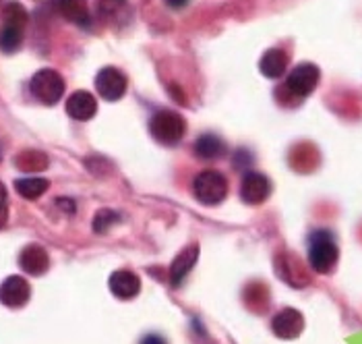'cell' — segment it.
<instances>
[{"label": "cell", "mask_w": 362, "mask_h": 344, "mask_svg": "<svg viewBox=\"0 0 362 344\" xmlns=\"http://www.w3.org/2000/svg\"><path fill=\"white\" fill-rule=\"evenodd\" d=\"M339 258L334 234L329 230H315L308 241V263L319 274H329Z\"/></svg>", "instance_id": "cell-1"}, {"label": "cell", "mask_w": 362, "mask_h": 344, "mask_svg": "<svg viewBox=\"0 0 362 344\" xmlns=\"http://www.w3.org/2000/svg\"><path fill=\"white\" fill-rule=\"evenodd\" d=\"M185 131H187L185 118L174 110H160L149 120L151 137L162 145L172 147V145L180 144V139L185 137Z\"/></svg>", "instance_id": "cell-2"}, {"label": "cell", "mask_w": 362, "mask_h": 344, "mask_svg": "<svg viewBox=\"0 0 362 344\" xmlns=\"http://www.w3.org/2000/svg\"><path fill=\"white\" fill-rule=\"evenodd\" d=\"M193 193L205 205H218L228 195V178L218 171H203L193 183Z\"/></svg>", "instance_id": "cell-3"}, {"label": "cell", "mask_w": 362, "mask_h": 344, "mask_svg": "<svg viewBox=\"0 0 362 344\" xmlns=\"http://www.w3.org/2000/svg\"><path fill=\"white\" fill-rule=\"evenodd\" d=\"M29 89L42 104L52 106L64 93V79L60 77V73H56L54 69H42L31 77Z\"/></svg>", "instance_id": "cell-4"}, {"label": "cell", "mask_w": 362, "mask_h": 344, "mask_svg": "<svg viewBox=\"0 0 362 344\" xmlns=\"http://www.w3.org/2000/svg\"><path fill=\"white\" fill-rule=\"evenodd\" d=\"M319 67L313 64V62H303L298 67L292 69V73L288 75L286 79V87L288 93H292L294 98H307L315 91V87L319 84Z\"/></svg>", "instance_id": "cell-5"}, {"label": "cell", "mask_w": 362, "mask_h": 344, "mask_svg": "<svg viewBox=\"0 0 362 344\" xmlns=\"http://www.w3.org/2000/svg\"><path fill=\"white\" fill-rule=\"evenodd\" d=\"M95 89L104 100L116 102L127 93V77H124V73L120 69L106 67L95 77Z\"/></svg>", "instance_id": "cell-6"}, {"label": "cell", "mask_w": 362, "mask_h": 344, "mask_svg": "<svg viewBox=\"0 0 362 344\" xmlns=\"http://www.w3.org/2000/svg\"><path fill=\"white\" fill-rule=\"evenodd\" d=\"M269 193H272V183L263 172H245L240 183V200L249 205H259L269 197Z\"/></svg>", "instance_id": "cell-7"}, {"label": "cell", "mask_w": 362, "mask_h": 344, "mask_svg": "<svg viewBox=\"0 0 362 344\" xmlns=\"http://www.w3.org/2000/svg\"><path fill=\"white\" fill-rule=\"evenodd\" d=\"M29 297H31V287L21 276H8L0 285V303L11 309H19L23 305H28Z\"/></svg>", "instance_id": "cell-8"}, {"label": "cell", "mask_w": 362, "mask_h": 344, "mask_svg": "<svg viewBox=\"0 0 362 344\" xmlns=\"http://www.w3.org/2000/svg\"><path fill=\"white\" fill-rule=\"evenodd\" d=\"M303 328H305V317H303L300 311H296L292 307L281 309L278 316L274 317V321H272L274 334L278 338H281V340H294V338H298L300 332H303Z\"/></svg>", "instance_id": "cell-9"}, {"label": "cell", "mask_w": 362, "mask_h": 344, "mask_svg": "<svg viewBox=\"0 0 362 344\" xmlns=\"http://www.w3.org/2000/svg\"><path fill=\"white\" fill-rule=\"evenodd\" d=\"M197 258H199V245H189V247H185L174 261H172V265H170V285L174 288H178L182 282H185V278L189 276V272L193 270V265L197 263Z\"/></svg>", "instance_id": "cell-10"}, {"label": "cell", "mask_w": 362, "mask_h": 344, "mask_svg": "<svg viewBox=\"0 0 362 344\" xmlns=\"http://www.w3.org/2000/svg\"><path fill=\"white\" fill-rule=\"evenodd\" d=\"M19 265L29 276H42L50 268V258L48 251L42 245H28L21 256H19Z\"/></svg>", "instance_id": "cell-11"}, {"label": "cell", "mask_w": 362, "mask_h": 344, "mask_svg": "<svg viewBox=\"0 0 362 344\" xmlns=\"http://www.w3.org/2000/svg\"><path fill=\"white\" fill-rule=\"evenodd\" d=\"M110 290L114 297L127 301L137 297L141 290V280L137 274L129 272V270H116L110 276Z\"/></svg>", "instance_id": "cell-12"}, {"label": "cell", "mask_w": 362, "mask_h": 344, "mask_svg": "<svg viewBox=\"0 0 362 344\" xmlns=\"http://www.w3.org/2000/svg\"><path fill=\"white\" fill-rule=\"evenodd\" d=\"M66 113L75 120H89L98 113V102L89 91H75L66 100Z\"/></svg>", "instance_id": "cell-13"}, {"label": "cell", "mask_w": 362, "mask_h": 344, "mask_svg": "<svg viewBox=\"0 0 362 344\" xmlns=\"http://www.w3.org/2000/svg\"><path fill=\"white\" fill-rule=\"evenodd\" d=\"M56 13L64 17L71 23H77L81 28H87L91 17L87 8V0H54Z\"/></svg>", "instance_id": "cell-14"}, {"label": "cell", "mask_w": 362, "mask_h": 344, "mask_svg": "<svg viewBox=\"0 0 362 344\" xmlns=\"http://www.w3.org/2000/svg\"><path fill=\"white\" fill-rule=\"evenodd\" d=\"M259 69L265 77L269 79H278L286 73L288 69V55L281 48H269L259 62Z\"/></svg>", "instance_id": "cell-15"}, {"label": "cell", "mask_w": 362, "mask_h": 344, "mask_svg": "<svg viewBox=\"0 0 362 344\" xmlns=\"http://www.w3.org/2000/svg\"><path fill=\"white\" fill-rule=\"evenodd\" d=\"M15 166L21 172H44L48 168V156L37 149H25L15 156Z\"/></svg>", "instance_id": "cell-16"}, {"label": "cell", "mask_w": 362, "mask_h": 344, "mask_svg": "<svg viewBox=\"0 0 362 344\" xmlns=\"http://www.w3.org/2000/svg\"><path fill=\"white\" fill-rule=\"evenodd\" d=\"M195 154L201 160H218L226 154V145L218 137V135H211V133H205L197 139L195 144Z\"/></svg>", "instance_id": "cell-17"}, {"label": "cell", "mask_w": 362, "mask_h": 344, "mask_svg": "<svg viewBox=\"0 0 362 344\" xmlns=\"http://www.w3.org/2000/svg\"><path fill=\"white\" fill-rule=\"evenodd\" d=\"M50 187V180L48 178H42V176H25V178H17L15 180V189L21 197L25 200H37L42 197Z\"/></svg>", "instance_id": "cell-18"}, {"label": "cell", "mask_w": 362, "mask_h": 344, "mask_svg": "<svg viewBox=\"0 0 362 344\" xmlns=\"http://www.w3.org/2000/svg\"><path fill=\"white\" fill-rule=\"evenodd\" d=\"M2 21H4V25L25 29V25H28V11L17 0L6 2L4 8H2Z\"/></svg>", "instance_id": "cell-19"}, {"label": "cell", "mask_w": 362, "mask_h": 344, "mask_svg": "<svg viewBox=\"0 0 362 344\" xmlns=\"http://www.w3.org/2000/svg\"><path fill=\"white\" fill-rule=\"evenodd\" d=\"M23 31L21 28H13V25H4L2 33H0V48L6 55H13L21 48L23 44Z\"/></svg>", "instance_id": "cell-20"}, {"label": "cell", "mask_w": 362, "mask_h": 344, "mask_svg": "<svg viewBox=\"0 0 362 344\" xmlns=\"http://www.w3.org/2000/svg\"><path fill=\"white\" fill-rule=\"evenodd\" d=\"M127 0H98V11L108 23L122 21V17L127 15Z\"/></svg>", "instance_id": "cell-21"}, {"label": "cell", "mask_w": 362, "mask_h": 344, "mask_svg": "<svg viewBox=\"0 0 362 344\" xmlns=\"http://www.w3.org/2000/svg\"><path fill=\"white\" fill-rule=\"evenodd\" d=\"M118 220H120V216H118L114 210L104 207V210H100V212L95 214V218H93V230L100 232V234H104V232L110 230Z\"/></svg>", "instance_id": "cell-22"}, {"label": "cell", "mask_w": 362, "mask_h": 344, "mask_svg": "<svg viewBox=\"0 0 362 344\" xmlns=\"http://www.w3.org/2000/svg\"><path fill=\"white\" fill-rule=\"evenodd\" d=\"M56 205H58L60 210H64L66 214H75V210H77V205H75V201H73V200H66V197H62V200L56 201Z\"/></svg>", "instance_id": "cell-23"}, {"label": "cell", "mask_w": 362, "mask_h": 344, "mask_svg": "<svg viewBox=\"0 0 362 344\" xmlns=\"http://www.w3.org/2000/svg\"><path fill=\"white\" fill-rule=\"evenodd\" d=\"M141 344H168L160 334H147L143 340H141Z\"/></svg>", "instance_id": "cell-24"}, {"label": "cell", "mask_w": 362, "mask_h": 344, "mask_svg": "<svg viewBox=\"0 0 362 344\" xmlns=\"http://www.w3.org/2000/svg\"><path fill=\"white\" fill-rule=\"evenodd\" d=\"M166 4L174 11H180V8H185L189 4V0H166Z\"/></svg>", "instance_id": "cell-25"}, {"label": "cell", "mask_w": 362, "mask_h": 344, "mask_svg": "<svg viewBox=\"0 0 362 344\" xmlns=\"http://www.w3.org/2000/svg\"><path fill=\"white\" fill-rule=\"evenodd\" d=\"M0 216H6V191L0 185Z\"/></svg>", "instance_id": "cell-26"}, {"label": "cell", "mask_w": 362, "mask_h": 344, "mask_svg": "<svg viewBox=\"0 0 362 344\" xmlns=\"http://www.w3.org/2000/svg\"><path fill=\"white\" fill-rule=\"evenodd\" d=\"M4 222H6V216H0V227H2Z\"/></svg>", "instance_id": "cell-27"}]
</instances>
